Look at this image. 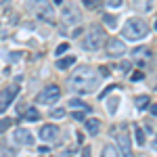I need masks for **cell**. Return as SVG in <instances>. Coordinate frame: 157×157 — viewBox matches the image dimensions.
<instances>
[{
  "mask_svg": "<svg viewBox=\"0 0 157 157\" xmlns=\"http://www.w3.org/2000/svg\"><path fill=\"white\" fill-rule=\"evenodd\" d=\"M71 88L73 90H78L80 94H90V92H94L98 86H101V75L98 71H94L92 67H88V65H82V67H78L71 75Z\"/></svg>",
  "mask_w": 157,
  "mask_h": 157,
  "instance_id": "6da1fadb",
  "label": "cell"
},
{
  "mask_svg": "<svg viewBox=\"0 0 157 157\" xmlns=\"http://www.w3.org/2000/svg\"><path fill=\"white\" fill-rule=\"evenodd\" d=\"M147 34H149V25L143 19H138V17L128 19L126 25H124V29H121V36L126 40H143Z\"/></svg>",
  "mask_w": 157,
  "mask_h": 157,
  "instance_id": "7a4b0ae2",
  "label": "cell"
},
{
  "mask_svg": "<svg viewBox=\"0 0 157 157\" xmlns=\"http://www.w3.org/2000/svg\"><path fill=\"white\" fill-rule=\"evenodd\" d=\"M105 40H107L105 32H103L101 27H92V29H88L86 38L82 40V46H84L86 50H97L105 44Z\"/></svg>",
  "mask_w": 157,
  "mask_h": 157,
  "instance_id": "3957f363",
  "label": "cell"
},
{
  "mask_svg": "<svg viewBox=\"0 0 157 157\" xmlns=\"http://www.w3.org/2000/svg\"><path fill=\"white\" fill-rule=\"evenodd\" d=\"M34 13H36L40 19L48 21V23H55L57 21V15H55V9L48 0H34Z\"/></svg>",
  "mask_w": 157,
  "mask_h": 157,
  "instance_id": "277c9868",
  "label": "cell"
},
{
  "mask_svg": "<svg viewBox=\"0 0 157 157\" xmlns=\"http://www.w3.org/2000/svg\"><path fill=\"white\" fill-rule=\"evenodd\" d=\"M115 136H117V145H120L124 157H134L132 147H130V134H128V128H126V126H117V128H115Z\"/></svg>",
  "mask_w": 157,
  "mask_h": 157,
  "instance_id": "5b68a950",
  "label": "cell"
},
{
  "mask_svg": "<svg viewBox=\"0 0 157 157\" xmlns=\"http://www.w3.org/2000/svg\"><path fill=\"white\" fill-rule=\"evenodd\" d=\"M17 94H19V82H15L13 86H6V88L0 90V113L9 109V105L15 101Z\"/></svg>",
  "mask_w": 157,
  "mask_h": 157,
  "instance_id": "8992f818",
  "label": "cell"
},
{
  "mask_svg": "<svg viewBox=\"0 0 157 157\" xmlns=\"http://www.w3.org/2000/svg\"><path fill=\"white\" fill-rule=\"evenodd\" d=\"M61 97V88L55 84L46 86L40 94H38V103H42V105H52V103H57Z\"/></svg>",
  "mask_w": 157,
  "mask_h": 157,
  "instance_id": "52a82bcc",
  "label": "cell"
},
{
  "mask_svg": "<svg viewBox=\"0 0 157 157\" xmlns=\"http://www.w3.org/2000/svg\"><path fill=\"white\" fill-rule=\"evenodd\" d=\"M107 52H109V57H121L126 52V46H124V42L120 38H111L107 42Z\"/></svg>",
  "mask_w": 157,
  "mask_h": 157,
  "instance_id": "ba28073f",
  "label": "cell"
},
{
  "mask_svg": "<svg viewBox=\"0 0 157 157\" xmlns=\"http://www.w3.org/2000/svg\"><path fill=\"white\" fill-rule=\"evenodd\" d=\"M59 136V128L55 126V124H44L42 128H40V138L44 140V143H50V140H55Z\"/></svg>",
  "mask_w": 157,
  "mask_h": 157,
  "instance_id": "9c48e42d",
  "label": "cell"
},
{
  "mask_svg": "<svg viewBox=\"0 0 157 157\" xmlns=\"http://www.w3.org/2000/svg\"><path fill=\"white\" fill-rule=\"evenodd\" d=\"M15 140L19 143V145H34V136H32V132L29 130H25V128H19V130H15Z\"/></svg>",
  "mask_w": 157,
  "mask_h": 157,
  "instance_id": "30bf717a",
  "label": "cell"
},
{
  "mask_svg": "<svg viewBox=\"0 0 157 157\" xmlns=\"http://www.w3.org/2000/svg\"><path fill=\"white\" fill-rule=\"evenodd\" d=\"M61 19H63L65 23H78V21H80V13H75L73 6H65L63 13H61Z\"/></svg>",
  "mask_w": 157,
  "mask_h": 157,
  "instance_id": "8fae6325",
  "label": "cell"
},
{
  "mask_svg": "<svg viewBox=\"0 0 157 157\" xmlns=\"http://www.w3.org/2000/svg\"><path fill=\"white\" fill-rule=\"evenodd\" d=\"M86 132L88 134H98L101 132V120H86Z\"/></svg>",
  "mask_w": 157,
  "mask_h": 157,
  "instance_id": "7c38bea8",
  "label": "cell"
},
{
  "mask_svg": "<svg viewBox=\"0 0 157 157\" xmlns=\"http://www.w3.org/2000/svg\"><path fill=\"white\" fill-rule=\"evenodd\" d=\"M101 157H120V149L115 145H105L101 151Z\"/></svg>",
  "mask_w": 157,
  "mask_h": 157,
  "instance_id": "4fadbf2b",
  "label": "cell"
},
{
  "mask_svg": "<svg viewBox=\"0 0 157 157\" xmlns=\"http://www.w3.org/2000/svg\"><path fill=\"white\" fill-rule=\"evenodd\" d=\"M134 6H136L138 11L147 13V11H151V6H153V0H134Z\"/></svg>",
  "mask_w": 157,
  "mask_h": 157,
  "instance_id": "5bb4252c",
  "label": "cell"
},
{
  "mask_svg": "<svg viewBox=\"0 0 157 157\" xmlns=\"http://www.w3.org/2000/svg\"><path fill=\"white\" fill-rule=\"evenodd\" d=\"M73 63H75V57H63V59L57 61V67L59 69H69Z\"/></svg>",
  "mask_w": 157,
  "mask_h": 157,
  "instance_id": "9a60e30c",
  "label": "cell"
},
{
  "mask_svg": "<svg viewBox=\"0 0 157 157\" xmlns=\"http://www.w3.org/2000/svg\"><path fill=\"white\" fill-rule=\"evenodd\" d=\"M23 120H27V121H38V120H40V113H38V109L29 107V109H27V111L23 113Z\"/></svg>",
  "mask_w": 157,
  "mask_h": 157,
  "instance_id": "2e32d148",
  "label": "cell"
},
{
  "mask_svg": "<svg viewBox=\"0 0 157 157\" xmlns=\"http://www.w3.org/2000/svg\"><path fill=\"white\" fill-rule=\"evenodd\" d=\"M132 55H134V59H136V61H138V59H145V61H147L149 57H151V50L145 46V48H136Z\"/></svg>",
  "mask_w": 157,
  "mask_h": 157,
  "instance_id": "e0dca14e",
  "label": "cell"
},
{
  "mask_svg": "<svg viewBox=\"0 0 157 157\" xmlns=\"http://www.w3.org/2000/svg\"><path fill=\"white\" fill-rule=\"evenodd\" d=\"M11 126H13V121L9 120V117H2V120H0V134H4L6 130H11Z\"/></svg>",
  "mask_w": 157,
  "mask_h": 157,
  "instance_id": "ac0fdd59",
  "label": "cell"
},
{
  "mask_svg": "<svg viewBox=\"0 0 157 157\" xmlns=\"http://www.w3.org/2000/svg\"><path fill=\"white\" fill-rule=\"evenodd\" d=\"M134 132H136V143L140 147H145V130L143 128H134Z\"/></svg>",
  "mask_w": 157,
  "mask_h": 157,
  "instance_id": "d6986e66",
  "label": "cell"
},
{
  "mask_svg": "<svg viewBox=\"0 0 157 157\" xmlns=\"http://www.w3.org/2000/svg\"><path fill=\"white\" fill-rule=\"evenodd\" d=\"M69 105H71V107H80V109H84V111H90V107H88L86 103H82V101H78V98H71Z\"/></svg>",
  "mask_w": 157,
  "mask_h": 157,
  "instance_id": "ffe728a7",
  "label": "cell"
},
{
  "mask_svg": "<svg viewBox=\"0 0 157 157\" xmlns=\"http://www.w3.org/2000/svg\"><path fill=\"white\" fill-rule=\"evenodd\" d=\"M136 107L138 109L149 107V97H136Z\"/></svg>",
  "mask_w": 157,
  "mask_h": 157,
  "instance_id": "44dd1931",
  "label": "cell"
},
{
  "mask_svg": "<svg viewBox=\"0 0 157 157\" xmlns=\"http://www.w3.org/2000/svg\"><path fill=\"white\" fill-rule=\"evenodd\" d=\"M103 19H105V23H107V25H111V27H115V23H117V19H115V15H105Z\"/></svg>",
  "mask_w": 157,
  "mask_h": 157,
  "instance_id": "7402d4cb",
  "label": "cell"
},
{
  "mask_svg": "<svg viewBox=\"0 0 157 157\" xmlns=\"http://www.w3.org/2000/svg\"><path fill=\"white\" fill-rule=\"evenodd\" d=\"M67 48H69V44H67V42H61L59 46H57V50H55V52H57V55H63V52H67Z\"/></svg>",
  "mask_w": 157,
  "mask_h": 157,
  "instance_id": "603a6c76",
  "label": "cell"
},
{
  "mask_svg": "<svg viewBox=\"0 0 157 157\" xmlns=\"http://www.w3.org/2000/svg\"><path fill=\"white\" fill-rule=\"evenodd\" d=\"M84 4L88 9H98L101 6V0H84Z\"/></svg>",
  "mask_w": 157,
  "mask_h": 157,
  "instance_id": "cb8c5ba5",
  "label": "cell"
},
{
  "mask_svg": "<svg viewBox=\"0 0 157 157\" xmlns=\"http://www.w3.org/2000/svg\"><path fill=\"white\" fill-rule=\"evenodd\" d=\"M50 115H52L55 120H59V117L65 115V111H63V109H52V111H50Z\"/></svg>",
  "mask_w": 157,
  "mask_h": 157,
  "instance_id": "d4e9b609",
  "label": "cell"
},
{
  "mask_svg": "<svg viewBox=\"0 0 157 157\" xmlns=\"http://www.w3.org/2000/svg\"><path fill=\"white\" fill-rule=\"evenodd\" d=\"M115 109H117V97H113L111 101H109V111L115 113Z\"/></svg>",
  "mask_w": 157,
  "mask_h": 157,
  "instance_id": "484cf974",
  "label": "cell"
},
{
  "mask_svg": "<svg viewBox=\"0 0 157 157\" xmlns=\"http://www.w3.org/2000/svg\"><path fill=\"white\" fill-rule=\"evenodd\" d=\"M143 78H145V73H143V71H134L132 73V82H140Z\"/></svg>",
  "mask_w": 157,
  "mask_h": 157,
  "instance_id": "4316f807",
  "label": "cell"
},
{
  "mask_svg": "<svg viewBox=\"0 0 157 157\" xmlns=\"http://www.w3.org/2000/svg\"><path fill=\"white\" fill-rule=\"evenodd\" d=\"M73 120H75V121H84L86 117H84V113H80V111H75V113H73Z\"/></svg>",
  "mask_w": 157,
  "mask_h": 157,
  "instance_id": "83f0119b",
  "label": "cell"
},
{
  "mask_svg": "<svg viewBox=\"0 0 157 157\" xmlns=\"http://www.w3.org/2000/svg\"><path fill=\"white\" fill-rule=\"evenodd\" d=\"M105 2H107L109 6H120L121 4V0H105Z\"/></svg>",
  "mask_w": 157,
  "mask_h": 157,
  "instance_id": "f1b7e54d",
  "label": "cell"
},
{
  "mask_svg": "<svg viewBox=\"0 0 157 157\" xmlns=\"http://www.w3.org/2000/svg\"><path fill=\"white\" fill-rule=\"evenodd\" d=\"M82 157H90V149H88V147L82 149Z\"/></svg>",
  "mask_w": 157,
  "mask_h": 157,
  "instance_id": "f546056e",
  "label": "cell"
},
{
  "mask_svg": "<svg viewBox=\"0 0 157 157\" xmlns=\"http://www.w3.org/2000/svg\"><path fill=\"white\" fill-rule=\"evenodd\" d=\"M82 32H84V29H82V27H78L75 32H71V36H75V38H78V36H82Z\"/></svg>",
  "mask_w": 157,
  "mask_h": 157,
  "instance_id": "4dcf8cb0",
  "label": "cell"
},
{
  "mask_svg": "<svg viewBox=\"0 0 157 157\" xmlns=\"http://www.w3.org/2000/svg\"><path fill=\"white\" fill-rule=\"evenodd\" d=\"M130 67H132V63H124V65H121L124 71H130Z\"/></svg>",
  "mask_w": 157,
  "mask_h": 157,
  "instance_id": "1f68e13d",
  "label": "cell"
},
{
  "mask_svg": "<svg viewBox=\"0 0 157 157\" xmlns=\"http://www.w3.org/2000/svg\"><path fill=\"white\" fill-rule=\"evenodd\" d=\"M149 111H151L153 115H157V105H151V107H149Z\"/></svg>",
  "mask_w": 157,
  "mask_h": 157,
  "instance_id": "d6a6232c",
  "label": "cell"
},
{
  "mask_svg": "<svg viewBox=\"0 0 157 157\" xmlns=\"http://www.w3.org/2000/svg\"><path fill=\"white\" fill-rule=\"evenodd\" d=\"M153 147L157 149V134H155V140H153Z\"/></svg>",
  "mask_w": 157,
  "mask_h": 157,
  "instance_id": "836d02e7",
  "label": "cell"
},
{
  "mask_svg": "<svg viewBox=\"0 0 157 157\" xmlns=\"http://www.w3.org/2000/svg\"><path fill=\"white\" fill-rule=\"evenodd\" d=\"M4 2H9V0H0V4H4Z\"/></svg>",
  "mask_w": 157,
  "mask_h": 157,
  "instance_id": "e575fe53",
  "label": "cell"
},
{
  "mask_svg": "<svg viewBox=\"0 0 157 157\" xmlns=\"http://www.w3.org/2000/svg\"><path fill=\"white\" fill-rule=\"evenodd\" d=\"M155 29H157V21H155Z\"/></svg>",
  "mask_w": 157,
  "mask_h": 157,
  "instance_id": "d590c367",
  "label": "cell"
}]
</instances>
